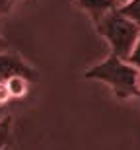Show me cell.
Masks as SVG:
<instances>
[{
  "label": "cell",
  "mask_w": 140,
  "mask_h": 150,
  "mask_svg": "<svg viewBox=\"0 0 140 150\" xmlns=\"http://www.w3.org/2000/svg\"><path fill=\"white\" fill-rule=\"evenodd\" d=\"M127 61H129L132 67H136L140 70V35H138V39H136V43H134V47H132V51H130V55L127 57Z\"/></svg>",
  "instance_id": "obj_8"
},
{
  "label": "cell",
  "mask_w": 140,
  "mask_h": 150,
  "mask_svg": "<svg viewBox=\"0 0 140 150\" xmlns=\"http://www.w3.org/2000/svg\"><path fill=\"white\" fill-rule=\"evenodd\" d=\"M12 2H14V0H0V16H4V14L10 12Z\"/></svg>",
  "instance_id": "obj_10"
},
{
  "label": "cell",
  "mask_w": 140,
  "mask_h": 150,
  "mask_svg": "<svg viewBox=\"0 0 140 150\" xmlns=\"http://www.w3.org/2000/svg\"><path fill=\"white\" fill-rule=\"evenodd\" d=\"M10 100H12V96H10V92H8L6 82H0V105H6Z\"/></svg>",
  "instance_id": "obj_9"
},
{
  "label": "cell",
  "mask_w": 140,
  "mask_h": 150,
  "mask_svg": "<svg viewBox=\"0 0 140 150\" xmlns=\"http://www.w3.org/2000/svg\"><path fill=\"white\" fill-rule=\"evenodd\" d=\"M95 29L109 43L113 55L121 57L125 61L130 55V51H132L136 39L140 35V25L134 23L132 20H129L125 14H121L119 8L105 14L99 22L95 23Z\"/></svg>",
  "instance_id": "obj_2"
},
{
  "label": "cell",
  "mask_w": 140,
  "mask_h": 150,
  "mask_svg": "<svg viewBox=\"0 0 140 150\" xmlns=\"http://www.w3.org/2000/svg\"><path fill=\"white\" fill-rule=\"evenodd\" d=\"M10 76H25L33 80L35 72L18 55L8 53V51H0V82H6Z\"/></svg>",
  "instance_id": "obj_3"
},
{
  "label": "cell",
  "mask_w": 140,
  "mask_h": 150,
  "mask_svg": "<svg viewBox=\"0 0 140 150\" xmlns=\"http://www.w3.org/2000/svg\"><path fill=\"white\" fill-rule=\"evenodd\" d=\"M119 10H121V14H125V16L129 18V20H132L134 23L140 25V0H127L125 4L119 6Z\"/></svg>",
  "instance_id": "obj_6"
},
{
  "label": "cell",
  "mask_w": 140,
  "mask_h": 150,
  "mask_svg": "<svg viewBox=\"0 0 140 150\" xmlns=\"http://www.w3.org/2000/svg\"><path fill=\"white\" fill-rule=\"evenodd\" d=\"M86 78L107 84L119 100L140 98V70L113 53L86 70Z\"/></svg>",
  "instance_id": "obj_1"
},
{
  "label": "cell",
  "mask_w": 140,
  "mask_h": 150,
  "mask_svg": "<svg viewBox=\"0 0 140 150\" xmlns=\"http://www.w3.org/2000/svg\"><path fill=\"white\" fill-rule=\"evenodd\" d=\"M6 49H8V43H6L4 39L0 37V51H6Z\"/></svg>",
  "instance_id": "obj_11"
},
{
  "label": "cell",
  "mask_w": 140,
  "mask_h": 150,
  "mask_svg": "<svg viewBox=\"0 0 140 150\" xmlns=\"http://www.w3.org/2000/svg\"><path fill=\"white\" fill-rule=\"evenodd\" d=\"M4 150H10V148H4Z\"/></svg>",
  "instance_id": "obj_13"
},
{
  "label": "cell",
  "mask_w": 140,
  "mask_h": 150,
  "mask_svg": "<svg viewBox=\"0 0 140 150\" xmlns=\"http://www.w3.org/2000/svg\"><path fill=\"white\" fill-rule=\"evenodd\" d=\"M29 78L25 76H10L6 80V86H8V92H10L12 100H22L25 98L29 92Z\"/></svg>",
  "instance_id": "obj_5"
},
{
  "label": "cell",
  "mask_w": 140,
  "mask_h": 150,
  "mask_svg": "<svg viewBox=\"0 0 140 150\" xmlns=\"http://www.w3.org/2000/svg\"><path fill=\"white\" fill-rule=\"evenodd\" d=\"M117 2H119V4H125V2H127V0H117Z\"/></svg>",
  "instance_id": "obj_12"
},
{
  "label": "cell",
  "mask_w": 140,
  "mask_h": 150,
  "mask_svg": "<svg viewBox=\"0 0 140 150\" xmlns=\"http://www.w3.org/2000/svg\"><path fill=\"white\" fill-rule=\"evenodd\" d=\"M76 4H78L84 12L90 14V18L94 20V23H97L105 14H109L111 10H115V8L121 6L117 0H76Z\"/></svg>",
  "instance_id": "obj_4"
},
{
  "label": "cell",
  "mask_w": 140,
  "mask_h": 150,
  "mask_svg": "<svg viewBox=\"0 0 140 150\" xmlns=\"http://www.w3.org/2000/svg\"><path fill=\"white\" fill-rule=\"evenodd\" d=\"M10 133H12V119H10V117L0 119V150L8 148V142H10Z\"/></svg>",
  "instance_id": "obj_7"
}]
</instances>
